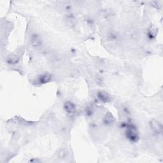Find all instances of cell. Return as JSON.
Instances as JSON below:
<instances>
[{"instance_id":"7","label":"cell","mask_w":163,"mask_h":163,"mask_svg":"<svg viewBox=\"0 0 163 163\" xmlns=\"http://www.w3.org/2000/svg\"><path fill=\"white\" fill-rule=\"evenodd\" d=\"M66 21H67V23H68L69 26H73V25L75 24V17H73V15H71V14L67 15Z\"/></svg>"},{"instance_id":"6","label":"cell","mask_w":163,"mask_h":163,"mask_svg":"<svg viewBox=\"0 0 163 163\" xmlns=\"http://www.w3.org/2000/svg\"><path fill=\"white\" fill-rule=\"evenodd\" d=\"M98 97L100 101L104 102V103L108 102L110 100L109 95L107 93H106L105 92H99L98 94Z\"/></svg>"},{"instance_id":"4","label":"cell","mask_w":163,"mask_h":163,"mask_svg":"<svg viewBox=\"0 0 163 163\" xmlns=\"http://www.w3.org/2000/svg\"><path fill=\"white\" fill-rule=\"evenodd\" d=\"M64 108L66 112L68 113V114H73L75 111V107L74 105L70 101H67L64 103Z\"/></svg>"},{"instance_id":"2","label":"cell","mask_w":163,"mask_h":163,"mask_svg":"<svg viewBox=\"0 0 163 163\" xmlns=\"http://www.w3.org/2000/svg\"><path fill=\"white\" fill-rule=\"evenodd\" d=\"M30 42L31 45L34 48H38L42 44V39L40 38V37L38 35H37L36 34H34L31 36Z\"/></svg>"},{"instance_id":"1","label":"cell","mask_w":163,"mask_h":163,"mask_svg":"<svg viewBox=\"0 0 163 163\" xmlns=\"http://www.w3.org/2000/svg\"><path fill=\"white\" fill-rule=\"evenodd\" d=\"M126 136L128 139L133 142H136L138 139V133L136 128L133 125L128 126L126 131Z\"/></svg>"},{"instance_id":"5","label":"cell","mask_w":163,"mask_h":163,"mask_svg":"<svg viewBox=\"0 0 163 163\" xmlns=\"http://www.w3.org/2000/svg\"><path fill=\"white\" fill-rule=\"evenodd\" d=\"M51 78H52V76L49 73L43 74L38 78V82L40 84L47 83L51 80Z\"/></svg>"},{"instance_id":"3","label":"cell","mask_w":163,"mask_h":163,"mask_svg":"<svg viewBox=\"0 0 163 163\" xmlns=\"http://www.w3.org/2000/svg\"><path fill=\"white\" fill-rule=\"evenodd\" d=\"M150 126L152 129L157 133H162V126L159 122L155 120H153L150 122Z\"/></svg>"}]
</instances>
